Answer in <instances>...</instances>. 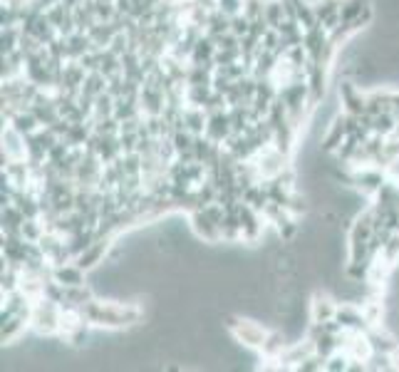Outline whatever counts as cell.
Here are the masks:
<instances>
[{
	"label": "cell",
	"instance_id": "obj_1",
	"mask_svg": "<svg viewBox=\"0 0 399 372\" xmlns=\"http://www.w3.org/2000/svg\"><path fill=\"white\" fill-rule=\"evenodd\" d=\"M226 328L231 330V335L236 338V342H241L246 347H263L268 338V330L263 325L253 320H241L236 316H228L226 318Z\"/></svg>",
	"mask_w": 399,
	"mask_h": 372
},
{
	"label": "cell",
	"instance_id": "obj_2",
	"mask_svg": "<svg viewBox=\"0 0 399 372\" xmlns=\"http://www.w3.org/2000/svg\"><path fill=\"white\" fill-rule=\"evenodd\" d=\"M236 211H238V219H241V226H243V241H246V243H255V241L260 239V234H263V226H266V223H263V221H266L263 214L243 201H238Z\"/></svg>",
	"mask_w": 399,
	"mask_h": 372
},
{
	"label": "cell",
	"instance_id": "obj_3",
	"mask_svg": "<svg viewBox=\"0 0 399 372\" xmlns=\"http://www.w3.org/2000/svg\"><path fill=\"white\" fill-rule=\"evenodd\" d=\"M191 221V231L203 241V243H218L221 241V226H216L214 221L206 216L203 208H194L189 214Z\"/></svg>",
	"mask_w": 399,
	"mask_h": 372
},
{
	"label": "cell",
	"instance_id": "obj_4",
	"mask_svg": "<svg viewBox=\"0 0 399 372\" xmlns=\"http://www.w3.org/2000/svg\"><path fill=\"white\" fill-rule=\"evenodd\" d=\"M340 6L342 0H312V10H315L317 25L325 30H335L340 25Z\"/></svg>",
	"mask_w": 399,
	"mask_h": 372
},
{
	"label": "cell",
	"instance_id": "obj_5",
	"mask_svg": "<svg viewBox=\"0 0 399 372\" xmlns=\"http://www.w3.org/2000/svg\"><path fill=\"white\" fill-rule=\"evenodd\" d=\"M87 271H82L75 261H67V263L52 265V281H57L65 288H72V285H84L87 283Z\"/></svg>",
	"mask_w": 399,
	"mask_h": 372
},
{
	"label": "cell",
	"instance_id": "obj_6",
	"mask_svg": "<svg viewBox=\"0 0 399 372\" xmlns=\"http://www.w3.org/2000/svg\"><path fill=\"white\" fill-rule=\"evenodd\" d=\"M184 124L191 134H206V127H209V112L196 105H186L184 107Z\"/></svg>",
	"mask_w": 399,
	"mask_h": 372
},
{
	"label": "cell",
	"instance_id": "obj_7",
	"mask_svg": "<svg viewBox=\"0 0 399 372\" xmlns=\"http://www.w3.org/2000/svg\"><path fill=\"white\" fill-rule=\"evenodd\" d=\"M10 127H13V129H18L23 137H30V134L38 132L43 124H40V120L30 112V107H27V109H23V112L15 114L13 122H10Z\"/></svg>",
	"mask_w": 399,
	"mask_h": 372
},
{
	"label": "cell",
	"instance_id": "obj_8",
	"mask_svg": "<svg viewBox=\"0 0 399 372\" xmlns=\"http://www.w3.org/2000/svg\"><path fill=\"white\" fill-rule=\"evenodd\" d=\"M392 112V92H372L367 95V114L374 117V114H385Z\"/></svg>",
	"mask_w": 399,
	"mask_h": 372
},
{
	"label": "cell",
	"instance_id": "obj_9",
	"mask_svg": "<svg viewBox=\"0 0 399 372\" xmlns=\"http://www.w3.org/2000/svg\"><path fill=\"white\" fill-rule=\"evenodd\" d=\"M372 6L369 0H342V6H340V20L342 23H352V20L360 18L367 8Z\"/></svg>",
	"mask_w": 399,
	"mask_h": 372
},
{
	"label": "cell",
	"instance_id": "obj_10",
	"mask_svg": "<svg viewBox=\"0 0 399 372\" xmlns=\"http://www.w3.org/2000/svg\"><path fill=\"white\" fill-rule=\"evenodd\" d=\"M372 134H382V137H389V134L397 132V117L392 112H385V114H374L372 122Z\"/></svg>",
	"mask_w": 399,
	"mask_h": 372
},
{
	"label": "cell",
	"instance_id": "obj_11",
	"mask_svg": "<svg viewBox=\"0 0 399 372\" xmlns=\"http://www.w3.org/2000/svg\"><path fill=\"white\" fill-rule=\"evenodd\" d=\"M206 32H209L211 38H218L223 32H231V18L223 15L221 10H214L209 15V23H206Z\"/></svg>",
	"mask_w": 399,
	"mask_h": 372
},
{
	"label": "cell",
	"instance_id": "obj_12",
	"mask_svg": "<svg viewBox=\"0 0 399 372\" xmlns=\"http://www.w3.org/2000/svg\"><path fill=\"white\" fill-rule=\"evenodd\" d=\"M263 15H266L268 25L278 30L280 23H283V20L288 18V15H285V8H283V0H268V3H266V10H263Z\"/></svg>",
	"mask_w": 399,
	"mask_h": 372
},
{
	"label": "cell",
	"instance_id": "obj_13",
	"mask_svg": "<svg viewBox=\"0 0 399 372\" xmlns=\"http://www.w3.org/2000/svg\"><path fill=\"white\" fill-rule=\"evenodd\" d=\"M325 365H328V358L312 353V355H308L303 362H298V365H295V370H298V372H323Z\"/></svg>",
	"mask_w": 399,
	"mask_h": 372
},
{
	"label": "cell",
	"instance_id": "obj_14",
	"mask_svg": "<svg viewBox=\"0 0 399 372\" xmlns=\"http://www.w3.org/2000/svg\"><path fill=\"white\" fill-rule=\"evenodd\" d=\"M231 32L238 35V38H246L248 32H251V18H246L243 13L233 15V18H231Z\"/></svg>",
	"mask_w": 399,
	"mask_h": 372
},
{
	"label": "cell",
	"instance_id": "obj_15",
	"mask_svg": "<svg viewBox=\"0 0 399 372\" xmlns=\"http://www.w3.org/2000/svg\"><path fill=\"white\" fill-rule=\"evenodd\" d=\"M243 6H246V0H218V10L228 18L243 13Z\"/></svg>",
	"mask_w": 399,
	"mask_h": 372
},
{
	"label": "cell",
	"instance_id": "obj_16",
	"mask_svg": "<svg viewBox=\"0 0 399 372\" xmlns=\"http://www.w3.org/2000/svg\"><path fill=\"white\" fill-rule=\"evenodd\" d=\"M392 114L399 120V92H392Z\"/></svg>",
	"mask_w": 399,
	"mask_h": 372
},
{
	"label": "cell",
	"instance_id": "obj_17",
	"mask_svg": "<svg viewBox=\"0 0 399 372\" xmlns=\"http://www.w3.org/2000/svg\"><path fill=\"white\" fill-rule=\"evenodd\" d=\"M392 362H394V370H399V347L392 353Z\"/></svg>",
	"mask_w": 399,
	"mask_h": 372
}]
</instances>
